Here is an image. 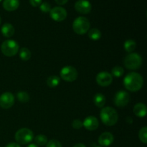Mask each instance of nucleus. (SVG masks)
Segmentation results:
<instances>
[{
  "instance_id": "1",
  "label": "nucleus",
  "mask_w": 147,
  "mask_h": 147,
  "mask_svg": "<svg viewBox=\"0 0 147 147\" xmlns=\"http://www.w3.org/2000/svg\"><path fill=\"white\" fill-rule=\"evenodd\" d=\"M123 85L126 90L131 92L139 91L144 85V78L139 73L132 72L126 76Z\"/></svg>"
},
{
  "instance_id": "2",
  "label": "nucleus",
  "mask_w": 147,
  "mask_h": 147,
  "mask_svg": "<svg viewBox=\"0 0 147 147\" xmlns=\"http://www.w3.org/2000/svg\"><path fill=\"white\" fill-rule=\"evenodd\" d=\"M100 117L102 122L108 126H114L119 120L117 111L110 106L102 108L100 113Z\"/></svg>"
},
{
  "instance_id": "3",
  "label": "nucleus",
  "mask_w": 147,
  "mask_h": 147,
  "mask_svg": "<svg viewBox=\"0 0 147 147\" xmlns=\"http://www.w3.org/2000/svg\"><path fill=\"white\" fill-rule=\"evenodd\" d=\"M142 62L143 60L140 55L136 53H131L125 57L123 60V64L125 67L129 70H135L140 68L142 65Z\"/></svg>"
},
{
  "instance_id": "4",
  "label": "nucleus",
  "mask_w": 147,
  "mask_h": 147,
  "mask_svg": "<svg viewBox=\"0 0 147 147\" xmlns=\"http://www.w3.org/2000/svg\"><path fill=\"white\" fill-rule=\"evenodd\" d=\"M90 23L88 19L85 17H78L73 23V30L76 34L83 35L89 31Z\"/></svg>"
},
{
  "instance_id": "5",
  "label": "nucleus",
  "mask_w": 147,
  "mask_h": 147,
  "mask_svg": "<svg viewBox=\"0 0 147 147\" xmlns=\"http://www.w3.org/2000/svg\"><path fill=\"white\" fill-rule=\"evenodd\" d=\"M14 138L19 144H27L32 142L34 139V134L32 131L30 130V129L27 128H22L20 129L16 132L14 135Z\"/></svg>"
},
{
  "instance_id": "6",
  "label": "nucleus",
  "mask_w": 147,
  "mask_h": 147,
  "mask_svg": "<svg viewBox=\"0 0 147 147\" xmlns=\"http://www.w3.org/2000/svg\"><path fill=\"white\" fill-rule=\"evenodd\" d=\"M20 50L19 44L13 40H7L1 43V51L7 57H13Z\"/></svg>"
},
{
  "instance_id": "7",
  "label": "nucleus",
  "mask_w": 147,
  "mask_h": 147,
  "mask_svg": "<svg viewBox=\"0 0 147 147\" xmlns=\"http://www.w3.org/2000/svg\"><path fill=\"white\" fill-rule=\"evenodd\" d=\"M61 78L67 82H73L78 78V73L76 68L70 65L63 67L60 72Z\"/></svg>"
},
{
  "instance_id": "8",
  "label": "nucleus",
  "mask_w": 147,
  "mask_h": 147,
  "mask_svg": "<svg viewBox=\"0 0 147 147\" xmlns=\"http://www.w3.org/2000/svg\"><path fill=\"white\" fill-rule=\"evenodd\" d=\"M130 100V95L124 90H119L114 96V104L117 107H124L127 106Z\"/></svg>"
},
{
  "instance_id": "9",
  "label": "nucleus",
  "mask_w": 147,
  "mask_h": 147,
  "mask_svg": "<svg viewBox=\"0 0 147 147\" xmlns=\"http://www.w3.org/2000/svg\"><path fill=\"white\" fill-rule=\"evenodd\" d=\"M50 17L55 22H63L67 16V11L62 7H55L50 11Z\"/></svg>"
},
{
  "instance_id": "10",
  "label": "nucleus",
  "mask_w": 147,
  "mask_h": 147,
  "mask_svg": "<svg viewBox=\"0 0 147 147\" xmlns=\"http://www.w3.org/2000/svg\"><path fill=\"white\" fill-rule=\"evenodd\" d=\"M98 84L102 87L109 86L113 82V76L109 72L102 71L97 74L96 78Z\"/></svg>"
},
{
  "instance_id": "11",
  "label": "nucleus",
  "mask_w": 147,
  "mask_h": 147,
  "mask_svg": "<svg viewBox=\"0 0 147 147\" xmlns=\"http://www.w3.org/2000/svg\"><path fill=\"white\" fill-rule=\"evenodd\" d=\"M14 103V96L10 92H5L0 96V107L4 109H9L12 107Z\"/></svg>"
},
{
  "instance_id": "12",
  "label": "nucleus",
  "mask_w": 147,
  "mask_h": 147,
  "mask_svg": "<svg viewBox=\"0 0 147 147\" xmlns=\"http://www.w3.org/2000/svg\"><path fill=\"white\" fill-rule=\"evenodd\" d=\"M75 9L80 14H88L91 11L92 5L88 0H78L75 4Z\"/></svg>"
},
{
  "instance_id": "13",
  "label": "nucleus",
  "mask_w": 147,
  "mask_h": 147,
  "mask_svg": "<svg viewBox=\"0 0 147 147\" xmlns=\"http://www.w3.org/2000/svg\"><path fill=\"white\" fill-rule=\"evenodd\" d=\"M98 120L97 118L93 116L86 117L83 122V126H84L87 130L90 131L96 130L98 128Z\"/></svg>"
},
{
  "instance_id": "14",
  "label": "nucleus",
  "mask_w": 147,
  "mask_h": 147,
  "mask_svg": "<svg viewBox=\"0 0 147 147\" xmlns=\"http://www.w3.org/2000/svg\"><path fill=\"white\" fill-rule=\"evenodd\" d=\"M114 136L110 132H103L98 138V144L101 146H109L113 144Z\"/></svg>"
},
{
  "instance_id": "15",
  "label": "nucleus",
  "mask_w": 147,
  "mask_h": 147,
  "mask_svg": "<svg viewBox=\"0 0 147 147\" xmlns=\"http://www.w3.org/2000/svg\"><path fill=\"white\" fill-rule=\"evenodd\" d=\"M2 6L3 8L7 11H15L20 7V1L19 0H4Z\"/></svg>"
},
{
  "instance_id": "16",
  "label": "nucleus",
  "mask_w": 147,
  "mask_h": 147,
  "mask_svg": "<svg viewBox=\"0 0 147 147\" xmlns=\"http://www.w3.org/2000/svg\"><path fill=\"white\" fill-rule=\"evenodd\" d=\"M134 113L136 116L139 118L145 117L147 113L146 106L142 103H137L134 107Z\"/></svg>"
},
{
  "instance_id": "17",
  "label": "nucleus",
  "mask_w": 147,
  "mask_h": 147,
  "mask_svg": "<svg viewBox=\"0 0 147 147\" xmlns=\"http://www.w3.org/2000/svg\"><path fill=\"white\" fill-rule=\"evenodd\" d=\"M1 34L4 37H11L14 35V32H15V30H14V26L10 23H5L2 25L1 29Z\"/></svg>"
},
{
  "instance_id": "18",
  "label": "nucleus",
  "mask_w": 147,
  "mask_h": 147,
  "mask_svg": "<svg viewBox=\"0 0 147 147\" xmlns=\"http://www.w3.org/2000/svg\"><path fill=\"white\" fill-rule=\"evenodd\" d=\"M106 102V96L102 93H97L93 98V103L97 107L103 108Z\"/></svg>"
},
{
  "instance_id": "19",
  "label": "nucleus",
  "mask_w": 147,
  "mask_h": 147,
  "mask_svg": "<svg viewBox=\"0 0 147 147\" xmlns=\"http://www.w3.org/2000/svg\"><path fill=\"white\" fill-rule=\"evenodd\" d=\"M88 35L90 39H91L92 40H100V37H101L102 34L101 32L97 28H92L90 30H89V31L88 32Z\"/></svg>"
},
{
  "instance_id": "20",
  "label": "nucleus",
  "mask_w": 147,
  "mask_h": 147,
  "mask_svg": "<svg viewBox=\"0 0 147 147\" xmlns=\"http://www.w3.org/2000/svg\"><path fill=\"white\" fill-rule=\"evenodd\" d=\"M19 55H20V59L23 61H27L31 58L32 53L28 48L22 47L19 50Z\"/></svg>"
},
{
  "instance_id": "21",
  "label": "nucleus",
  "mask_w": 147,
  "mask_h": 147,
  "mask_svg": "<svg viewBox=\"0 0 147 147\" xmlns=\"http://www.w3.org/2000/svg\"><path fill=\"white\" fill-rule=\"evenodd\" d=\"M60 78L57 76H51L47 78V85L50 88H55L60 84Z\"/></svg>"
},
{
  "instance_id": "22",
  "label": "nucleus",
  "mask_w": 147,
  "mask_h": 147,
  "mask_svg": "<svg viewBox=\"0 0 147 147\" xmlns=\"http://www.w3.org/2000/svg\"><path fill=\"white\" fill-rule=\"evenodd\" d=\"M123 47H124L126 52L129 53H131L132 52L134 51V50L136 47V42L134 40H127L124 42L123 45Z\"/></svg>"
},
{
  "instance_id": "23",
  "label": "nucleus",
  "mask_w": 147,
  "mask_h": 147,
  "mask_svg": "<svg viewBox=\"0 0 147 147\" xmlns=\"http://www.w3.org/2000/svg\"><path fill=\"white\" fill-rule=\"evenodd\" d=\"M34 142H35V144L37 146H42L45 145L47 144V143L48 142V139L47 137L45 135L43 134H39L37 136H36L34 139Z\"/></svg>"
},
{
  "instance_id": "24",
  "label": "nucleus",
  "mask_w": 147,
  "mask_h": 147,
  "mask_svg": "<svg viewBox=\"0 0 147 147\" xmlns=\"http://www.w3.org/2000/svg\"><path fill=\"white\" fill-rule=\"evenodd\" d=\"M17 98L21 103H25L30 100V95L25 91H19L17 93Z\"/></svg>"
},
{
  "instance_id": "25",
  "label": "nucleus",
  "mask_w": 147,
  "mask_h": 147,
  "mask_svg": "<svg viewBox=\"0 0 147 147\" xmlns=\"http://www.w3.org/2000/svg\"><path fill=\"white\" fill-rule=\"evenodd\" d=\"M124 73V69L121 67V66H115L114 67H113V69L111 70V73L112 76H115L116 78H120Z\"/></svg>"
},
{
  "instance_id": "26",
  "label": "nucleus",
  "mask_w": 147,
  "mask_h": 147,
  "mask_svg": "<svg viewBox=\"0 0 147 147\" xmlns=\"http://www.w3.org/2000/svg\"><path fill=\"white\" fill-rule=\"evenodd\" d=\"M139 137L141 142L144 144L147 143V127L144 126L140 129L139 133Z\"/></svg>"
},
{
  "instance_id": "27",
  "label": "nucleus",
  "mask_w": 147,
  "mask_h": 147,
  "mask_svg": "<svg viewBox=\"0 0 147 147\" xmlns=\"http://www.w3.org/2000/svg\"><path fill=\"white\" fill-rule=\"evenodd\" d=\"M40 9L42 12L43 13H48L51 10V5L47 1L42 2V4L40 5Z\"/></svg>"
},
{
  "instance_id": "28",
  "label": "nucleus",
  "mask_w": 147,
  "mask_h": 147,
  "mask_svg": "<svg viewBox=\"0 0 147 147\" xmlns=\"http://www.w3.org/2000/svg\"><path fill=\"white\" fill-rule=\"evenodd\" d=\"M46 145V147H62L61 143L56 139H52L47 142Z\"/></svg>"
},
{
  "instance_id": "29",
  "label": "nucleus",
  "mask_w": 147,
  "mask_h": 147,
  "mask_svg": "<svg viewBox=\"0 0 147 147\" xmlns=\"http://www.w3.org/2000/svg\"><path fill=\"white\" fill-rule=\"evenodd\" d=\"M72 126L75 129H80L83 127V122L80 119H75L72 122Z\"/></svg>"
},
{
  "instance_id": "30",
  "label": "nucleus",
  "mask_w": 147,
  "mask_h": 147,
  "mask_svg": "<svg viewBox=\"0 0 147 147\" xmlns=\"http://www.w3.org/2000/svg\"><path fill=\"white\" fill-rule=\"evenodd\" d=\"M42 2V0H30V4L34 7H40Z\"/></svg>"
},
{
  "instance_id": "31",
  "label": "nucleus",
  "mask_w": 147,
  "mask_h": 147,
  "mask_svg": "<svg viewBox=\"0 0 147 147\" xmlns=\"http://www.w3.org/2000/svg\"><path fill=\"white\" fill-rule=\"evenodd\" d=\"M55 1L58 5H64L68 1V0H55Z\"/></svg>"
},
{
  "instance_id": "32",
  "label": "nucleus",
  "mask_w": 147,
  "mask_h": 147,
  "mask_svg": "<svg viewBox=\"0 0 147 147\" xmlns=\"http://www.w3.org/2000/svg\"><path fill=\"white\" fill-rule=\"evenodd\" d=\"M6 147H21L19 144L15 143V142H11V143H9V144H7Z\"/></svg>"
},
{
  "instance_id": "33",
  "label": "nucleus",
  "mask_w": 147,
  "mask_h": 147,
  "mask_svg": "<svg viewBox=\"0 0 147 147\" xmlns=\"http://www.w3.org/2000/svg\"><path fill=\"white\" fill-rule=\"evenodd\" d=\"M73 147H86V145L83 144L78 143V144H75Z\"/></svg>"
},
{
  "instance_id": "34",
  "label": "nucleus",
  "mask_w": 147,
  "mask_h": 147,
  "mask_svg": "<svg viewBox=\"0 0 147 147\" xmlns=\"http://www.w3.org/2000/svg\"><path fill=\"white\" fill-rule=\"evenodd\" d=\"M27 147H39V146H37V145H36L35 144H29Z\"/></svg>"
},
{
  "instance_id": "35",
  "label": "nucleus",
  "mask_w": 147,
  "mask_h": 147,
  "mask_svg": "<svg viewBox=\"0 0 147 147\" xmlns=\"http://www.w3.org/2000/svg\"><path fill=\"white\" fill-rule=\"evenodd\" d=\"M1 17H0V24H1Z\"/></svg>"
},
{
  "instance_id": "36",
  "label": "nucleus",
  "mask_w": 147,
  "mask_h": 147,
  "mask_svg": "<svg viewBox=\"0 0 147 147\" xmlns=\"http://www.w3.org/2000/svg\"><path fill=\"white\" fill-rule=\"evenodd\" d=\"M1 1H2V0H0V2H1Z\"/></svg>"
},
{
  "instance_id": "37",
  "label": "nucleus",
  "mask_w": 147,
  "mask_h": 147,
  "mask_svg": "<svg viewBox=\"0 0 147 147\" xmlns=\"http://www.w3.org/2000/svg\"><path fill=\"white\" fill-rule=\"evenodd\" d=\"M97 147H101V146H97Z\"/></svg>"
},
{
  "instance_id": "38",
  "label": "nucleus",
  "mask_w": 147,
  "mask_h": 147,
  "mask_svg": "<svg viewBox=\"0 0 147 147\" xmlns=\"http://www.w3.org/2000/svg\"><path fill=\"white\" fill-rule=\"evenodd\" d=\"M0 147H1V146H0Z\"/></svg>"
}]
</instances>
